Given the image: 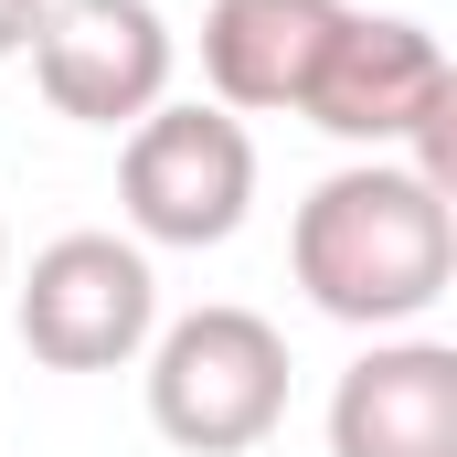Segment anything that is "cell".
I'll return each mask as SVG.
<instances>
[{
  "mask_svg": "<svg viewBox=\"0 0 457 457\" xmlns=\"http://www.w3.org/2000/svg\"><path fill=\"white\" fill-rule=\"evenodd\" d=\"M287 266H298L320 320L394 341V330H415L447 298V277H457V192H436L404 160H351V170H330L298 203Z\"/></svg>",
  "mask_w": 457,
  "mask_h": 457,
  "instance_id": "6da1fadb",
  "label": "cell"
},
{
  "mask_svg": "<svg viewBox=\"0 0 457 457\" xmlns=\"http://www.w3.org/2000/svg\"><path fill=\"white\" fill-rule=\"evenodd\" d=\"M298 117L330 128L341 149H372V160L404 149V170H426L436 192H457V64L404 11H341Z\"/></svg>",
  "mask_w": 457,
  "mask_h": 457,
  "instance_id": "7a4b0ae2",
  "label": "cell"
},
{
  "mask_svg": "<svg viewBox=\"0 0 457 457\" xmlns=\"http://www.w3.org/2000/svg\"><path fill=\"white\" fill-rule=\"evenodd\" d=\"M138 361H149L138 372L149 383V426L181 457H245L287 426V341H277V320H255L234 298L149 330Z\"/></svg>",
  "mask_w": 457,
  "mask_h": 457,
  "instance_id": "3957f363",
  "label": "cell"
},
{
  "mask_svg": "<svg viewBox=\"0 0 457 457\" xmlns=\"http://www.w3.org/2000/svg\"><path fill=\"white\" fill-rule=\"evenodd\" d=\"M117 203H128V245H234L255 213V138L224 107H149L117 149Z\"/></svg>",
  "mask_w": 457,
  "mask_h": 457,
  "instance_id": "277c9868",
  "label": "cell"
},
{
  "mask_svg": "<svg viewBox=\"0 0 457 457\" xmlns=\"http://www.w3.org/2000/svg\"><path fill=\"white\" fill-rule=\"evenodd\" d=\"M11 320L21 351L43 372H128L149 330H160V277H149V245L128 234H54L21 287H11Z\"/></svg>",
  "mask_w": 457,
  "mask_h": 457,
  "instance_id": "5b68a950",
  "label": "cell"
},
{
  "mask_svg": "<svg viewBox=\"0 0 457 457\" xmlns=\"http://www.w3.org/2000/svg\"><path fill=\"white\" fill-rule=\"evenodd\" d=\"M170 64L181 43L160 0H43L32 21V86L75 128H138L149 107H170Z\"/></svg>",
  "mask_w": 457,
  "mask_h": 457,
  "instance_id": "8992f818",
  "label": "cell"
},
{
  "mask_svg": "<svg viewBox=\"0 0 457 457\" xmlns=\"http://www.w3.org/2000/svg\"><path fill=\"white\" fill-rule=\"evenodd\" d=\"M330 457H457V351L394 330L330 383Z\"/></svg>",
  "mask_w": 457,
  "mask_h": 457,
  "instance_id": "52a82bcc",
  "label": "cell"
},
{
  "mask_svg": "<svg viewBox=\"0 0 457 457\" xmlns=\"http://www.w3.org/2000/svg\"><path fill=\"white\" fill-rule=\"evenodd\" d=\"M351 0H213L203 11V86L224 117H298Z\"/></svg>",
  "mask_w": 457,
  "mask_h": 457,
  "instance_id": "ba28073f",
  "label": "cell"
},
{
  "mask_svg": "<svg viewBox=\"0 0 457 457\" xmlns=\"http://www.w3.org/2000/svg\"><path fill=\"white\" fill-rule=\"evenodd\" d=\"M32 21H43V0H0V64L32 54Z\"/></svg>",
  "mask_w": 457,
  "mask_h": 457,
  "instance_id": "9c48e42d",
  "label": "cell"
},
{
  "mask_svg": "<svg viewBox=\"0 0 457 457\" xmlns=\"http://www.w3.org/2000/svg\"><path fill=\"white\" fill-rule=\"evenodd\" d=\"M0 287H11V234H0Z\"/></svg>",
  "mask_w": 457,
  "mask_h": 457,
  "instance_id": "30bf717a",
  "label": "cell"
}]
</instances>
